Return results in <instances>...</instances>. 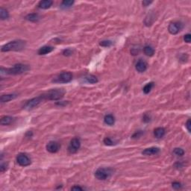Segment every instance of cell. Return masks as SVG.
<instances>
[{
    "instance_id": "d6986e66",
    "label": "cell",
    "mask_w": 191,
    "mask_h": 191,
    "mask_svg": "<svg viewBox=\"0 0 191 191\" xmlns=\"http://www.w3.org/2000/svg\"><path fill=\"white\" fill-rule=\"evenodd\" d=\"M14 118L11 117L10 116H5L1 119V121H0V123L2 126H8L11 124L13 122H14Z\"/></svg>"
},
{
    "instance_id": "7402d4cb",
    "label": "cell",
    "mask_w": 191,
    "mask_h": 191,
    "mask_svg": "<svg viewBox=\"0 0 191 191\" xmlns=\"http://www.w3.org/2000/svg\"><path fill=\"white\" fill-rule=\"evenodd\" d=\"M143 52L146 55L150 56V57L154 54V49L150 46H146L143 49Z\"/></svg>"
},
{
    "instance_id": "4316f807",
    "label": "cell",
    "mask_w": 191,
    "mask_h": 191,
    "mask_svg": "<svg viewBox=\"0 0 191 191\" xmlns=\"http://www.w3.org/2000/svg\"><path fill=\"white\" fill-rule=\"evenodd\" d=\"M104 143L106 146H114L115 144V143L110 139V137H105L104 139Z\"/></svg>"
},
{
    "instance_id": "44dd1931",
    "label": "cell",
    "mask_w": 191,
    "mask_h": 191,
    "mask_svg": "<svg viewBox=\"0 0 191 191\" xmlns=\"http://www.w3.org/2000/svg\"><path fill=\"white\" fill-rule=\"evenodd\" d=\"M74 4V1L73 0H65L61 2V8L62 9H67V8H71L72 5Z\"/></svg>"
},
{
    "instance_id": "2e32d148",
    "label": "cell",
    "mask_w": 191,
    "mask_h": 191,
    "mask_svg": "<svg viewBox=\"0 0 191 191\" xmlns=\"http://www.w3.org/2000/svg\"><path fill=\"white\" fill-rule=\"evenodd\" d=\"M17 97V94H6V95H2L1 98H0V101L1 102L4 103V102H8L9 101L13 100L15 98Z\"/></svg>"
},
{
    "instance_id": "cb8c5ba5",
    "label": "cell",
    "mask_w": 191,
    "mask_h": 191,
    "mask_svg": "<svg viewBox=\"0 0 191 191\" xmlns=\"http://www.w3.org/2000/svg\"><path fill=\"white\" fill-rule=\"evenodd\" d=\"M153 87H154V83H153V82H149V83L146 84L143 89L144 93L148 94V93H150V91H152V89Z\"/></svg>"
},
{
    "instance_id": "83f0119b",
    "label": "cell",
    "mask_w": 191,
    "mask_h": 191,
    "mask_svg": "<svg viewBox=\"0 0 191 191\" xmlns=\"http://www.w3.org/2000/svg\"><path fill=\"white\" fill-rule=\"evenodd\" d=\"M172 186L174 189L178 190L182 187V184L179 183V182H173V183L172 184Z\"/></svg>"
},
{
    "instance_id": "603a6c76",
    "label": "cell",
    "mask_w": 191,
    "mask_h": 191,
    "mask_svg": "<svg viewBox=\"0 0 191 191\" xmlns=\"http://www.w3.org/2000/svg\"><path fill=\"white\" fill-rule=\"evenodd\" d=\"M9 18V14L8 11L3 8H0V19L2 20H5Z\"/></svg>"
},
{
    "instance_id": "d590c367",
    "label": "cell",
    "mask_w": 191,
    "mask_h": 191,
    "mask_svg": "<svg viewBox=\"0 0 191 191\" xmlns=\"http://www.w3.org/2000/svg\"><path fill=\"white\" fill-rule=\"evenodd\" d=\"M72 190H83V188H81L79 186H74L71 188Z\"/></svg>"
},
{
    "instance_id": "6da1fadb",
    "label": "cell",
    "mask_w": 191,
    "mask_h": 191,
    "mask_svg": "<svg viewBox=\"0 0 191 191\" xmlns=\"http://www.w3.org/2000/svg\"><path fill=\"white\" fill-rule=\"evenodd\" d=\"M30 70L28 65L23 64H18L14 65L12 67L7 68H1V74H5V75H19V74H23L25 72L29 71Z\"/></svg>"
},
{
    "instance_id": "5bb4252c",
    "label": "cell",
    "mask_w": 191,
    "mask_h": 191,
    "mask_svg": "<svg viewBox=\"0 0 191 191\" xmlns=\"http://www.w3.org/2000/svg\"><path fill=\"white\" fill-rule=\"evenodd\" d=\"M25 19L26 20H28V21L36 23V22H38L41 19V17H40V15L38 14L32 13V14H29L28 15L25 16Z\"/></svg>"
},
{
    "instance_id": "e575fe53",
    "label": "cell",
    "mask_w": 191,
    "mask_h": 191,
    "mask_svg": "<svg viewBox=\"0 0 191 191\" xmlns=\"http://www.w3.org/2000/svg\"><path fill=\"white\" fill-rule=\"evenodd\" d=\"M7 170V164H2L0 166V171L2 172H5Z\"/></svg>"
},
{
    "instance_id": "3957f363",
    "label": "cell",
    "mask_w": 191,
    "mask_h": 191,
    "mask_svg": "<svg viewBox=\"0 0 191 191\" xmlns=\"http://www.w3.org/2000/svg\"><path fill=\"white\" fill-rule=\"evenodd\" d=\"M65 94V91L63 89H52L51 91H48L47 93L42 95V96L45 99L48 100H59L63 98Z\"/></svg>"
},
{
    "instance_id": "f546056e",
    "label": "cell",
    "mask_w": 191,
    "mask_h": 191,
    "mask_svg": "<svg viewBox=\"0 0 191 191\" xmlns=\"http://www.w3.org/2000/svg\"><path fill=\"white\" fill-rule=\"evenodd\" d=\"M72 54H73V51L70 49H67L64 50V52H63V55L65 56L72 55Z\"/></svg>"
},
{
    "instance_id": "836d02e7",
    "label": "cell",
    "mask_w": 191,
    "mask_h": 191,
    "mask_svg": "<svg viewBox=\"0 0 191 191\" xmlns=\"http://www.w3.org/2000/svg\"><path fill=\"white\" fill-rule=\"evenodd\" d=\"M190 126H191V122H190V120H188L187 121V122H186V128H187V131H188V132H190Z\"/></svg>"
},
{
    "instance_id": "8fae6325",
    "label": "cell",
    "mask_w": 191,
    "mask_h": 191,
    "mask_svg": "<svg viewBox=\"0 0 191 191\" xmlns=\"http://www.w3.org/2000/svg\"><path fill=\"white\" fill-rule=\"evenodd\" d=\"M160 152V149L158 147H150L144 149L142 152V154L146 156H149V155H154V154H158Z\"/></svg>"
},
{
    "instance_id": "f1b7e54d",
    "label": "cell",
    "mask_w": 191,
    "mask_h": 191,
    "mask_svg": "<svg viewBox=\"0 0 191 191\" xmlns=\"http://www.w3.org/2000/svg\"><path fill=\"white\" fill-rule=\"evenodd\" d=\"M184 41H185L186 43H190L191 41L190 34H187V35H184Z\"/></svg>"
},
{
    "instance_id": "7a4b0ae2",
    "label": "cell",
    "mask_w": 191,
    "mask_h": 191,
    "mask_svg": "<svg viewBox=\"0 0 191 191\" xmlns=\"http://www.w3.org/2000/svg\"><path fill=\"white\" fill-rule=\"evenodd\" d=\"M26 45L25 41H13L5 44L1 49L2 52H10V51H21L24 49Z\"/></svg>"
},
{
    "instance_id": "52a82bcc",
    "label": "cell",
    "mask_w": 191,
    "mask_h": 191,
    "mask_svg": "<svg viewBox=\"0 0 191 191\" xmlns=\"http://www.w3.org/2000/svg\"><path fill=\"white\" fill-rule=\"evenodd\" d=\"M81 147V142L80 140L78 137H75L72 139L70 141V143L68 146V152L70 154H75L78 152V150Z\"/></svg>"
},
{
    "instance_id": "8992f818",
    "label": "cell",
    "mask_w": 191,
    "mask_h": 191,
    "mask_svg": "<svg viewBox=\"0 0 191 191\" xmlns=\"http://www.w3.org/2000/svg\"><path fill=\"white\" fill-rule=\"evenodd\" d=\"M43 100H44V98H43V97L42 96V95L40 96L33 98H31V99H30V100L28 101L27 102L25 103L24 108H25V109H27V110H31L33 108H36V107L38 106Z\"/></svg>"
},
{
    "instance_id": "e0dca14e",
    "label": "cell",
    "mask_w": 191,
    "mask_h": 191,
    "mask_svg": "<svg viewBox=\"0 0 191 191\" xmlns=\"http://www.w3.org/2000/svg\"><path fill=\"white\" fill-rule=\"evenodd\" d=\"M165 133H166V131H165V129L162 127L157 128H155L154 131V137H156V138H158V139L162 138V137L165 135Z\"/></svg>"
},
{
    "instance_id": "4fadbf2b",
    "label": "cell",
    "mask_w": 191,
    "mask_h": 191,
    "mask_svg": "<svg viewBox=\"0 0 191 191\" xmlns=\"http://www.w3.org/2000/svg\"><path fill=\"white\" fill-rule=\"evenodd\" d=\"M53 50H54V47H50V46H44V47L40 48V49L38 50L37 53H38V55H44L50 53V52H52Z\"/></svg>"
},
{
    "instance_id": "277c9868",
    "label": "cell",
    "mask_w": 191,
    "mask_h": 191,
    "mask_svg": "<svg viewBox=\"0 0 191 191\" xmlns=\"http://www.w3.org/2000/svg\"><path fill=\"white\" fill-rule=\"evenodd\" d=\"M73 79V74L70 72H63L52 79V82L56 84L69 83Z\"/></svg>"
},
{
    "instance_id": "30bf717a",
    "label": "cell",
    "mask_w": 191,
    "mask_h": 191,
    "mask_svg": "<svg viewBox=\"0 0 191 191\" xmlns=\"http://www.w3.org/2000/svg\"><path fill=\"white\" fill-rule=\"evenodd\" d=\"M60 149V144L56 141H49L47 145V150L50 153L58 152Z\"/></svg>"
},
{
    "instance_id": "5b68a950",
    "label": "cell",
    "mask_w": 191,
    "mask_h": 191,
    "mask_svg": "<svg viewBox=\"0 0 191 191\" xmlns=\"http://www.w3.org/2000/svg\"><path fill=\"white\" fill-rule=\"evenodd\" d=\"M112 174V170L110 168H98L95 172L94 176L98 180H106Z\"/></svg>"
},
{
    "instance_id": "4dcf8cb0",
    "label": "cell",
    "mask_w": 191,
    "mask_h": 191,
    "mask_svg": "<svg viewBox=\"0 0 191 191\" xmlns=\"http://www.w3.org/2000/svg\"><path fill=\"white\" fill-rule=\"evenodd\" d=\"M150 119H151L150 116H149L148 114H145L143 117V121L144 122H149L150 121Z\"/></svg>"
},
{
    "instance_id": "ac0fdd59",
    "label": "cell",
    "mask_w": 191,
    "mask_h": 191,
    "mask_svg": "<svg viewBox=\"0 0 191 191\" xmlns=\"http://www.w3.org/2000/svg\"><path fill=\"white\" fill-rule=\"evenodd\" d=\"M104 123L108 126H113L115 122V118L112 114H107L104 117Z\"/></svg>"
},
{
    "instance_id": "d4e9b609",
    "label": "cell",
    "mask_w": 191,
    "mask_h": 191,
    "mask_svg": "<svg viewBox=\"0 0 191 191\" xmlns=\"http://www.w3.org/2000/svg\"><path fill=\"white\" fill-rule=\"evenodd\" d=\"M173 154L177 157H182L184 154V151L182 148H176L173 149Z\"/></svg>"
},
{
    "instance_id": "9a60e30c",
    "label": "cell",
    "mask_w": 191,
    "mask_h": 191,
    "mask_svg": "<svg viewBox=\"0 0 191 191\" xmlns=\"http://www.w3.org/2000/svg\"><path fill=\"white\" fill-rule=\"evenodd\" d=\"M53 2L51 0H43L38 3V8L41 9H48L52 5Z\"/></svg>"
},
{
    "instance_id": "8d00e7d4",
    "label": "cell",
    "mask_w": 191,
    "mask_h": 191,
    "mask_svg": "<svg viewBox=\"0 0 191 191\" xmlns=\"http://www.w3.org/2000/svg\"><path fill=\"white\" fill-rule=\"evenodd\" d=\"M151 3H152V2H149V1H143V5L144 6V7H146V6H148L149 5H150Z\"/></svg>"
},
{
    "instance_id": "9c48e42d",
    "label": "cell",
    "mask_w": 191,
    "mask_h": 191,
    "mask_svg": "<svg viewBox=\"0 0 191 191\" xmlns=\"http://www.w3.org/2000/svg\"><path fill=\"white\" fill-rule=\"evenodd\" d=\"M18 164L22 166H27L31 164V160L25 154H19L17 157Z\"/></svg>"
},
{
    "instance_id": "1f68e13d",
    "label": "cell",
    "mask_w": 191,
    "mask_h": 191,
    "mask_svg": "<svg viewBox=\"0 0 191 191\" xmlns=\"http://www.w3.org/2000/svg\"><path fill=\"white\" fill-rule=\"evenodd\" d=\"M139 52H140V49L139 48L137 49L135 48H132V49L131 50V54L133 55H138Z\"/></svg>"
},
{
    "instance_id": "ba28073f",
    "label": "cell",
    "mask_w": 191,
    "mask_h": 191,
    "mask_svg": "<svg viewBox=\"0 0 191 191\" xmlns=\"http://www.w3.org/2000/svg\"><path fill=\"white\" fill-rule=\"evenodd\" d=\"M183 28V25L181 23L178 22H175V23H171L169 25L168 27V31L171 35H177Z\"/></svg>"
},
{
    "instance_id": "7c38bea8",
    "label": "cell",
    "mask_w": 191,
    "mask_h": 191,
    "mask_svg": "<svg viewBox=\"0 0 191 191\" xmlns=\"http://www.w3.org/2000/svg\"><path fill=\"white\" fill-rule=\"evenodd\" d=\"M135 68L138 73H144L147 70V63L145 61L140 59L137 62Z\"/></svg>"
},
{
    "instance_id": "484cf974",
    "label": "cell",
    "mask_w": 191,
    "mask_h": 191,
    "mask_svg": "<svg viewBox=\"0 0 191 191\" xmlns=\"http://www.w3.org/2000/svg\"><path fill=\"white\" fill-rule=\"evenodd\" d=\"M112 44H113V43H112V41H101L100 43H99L100 46H102V47H110Z\"/></svg>"
},
{
    "instance_id": "ffe728a7",
    "label": "cell",
    "mask_w": 191,
    "mask_h": 191,
    "mask_svg": "<svg viewBox=\"0 0 191 191\" xmlns=\"http://www.w3.org/2000/svg\"><path fill=\"white\" fill-rule=\"evenodd\" d=\"M85 81L89 84H96L98 82V79H97L96 76H95L93 75H86L85 78H84Z\"/></svg>"
},
{
    "instance_id": "d6a6232c",
    "label": "cell",
    "mask_w": 191,
    "mask_h": 191,
    "mask_svg": "<svg viewBox=\"0 0 191 191\" xmlns=\"http://www.w3.org/2000/svg\"><path fill=\"white\" fill-rule=\"evenodd\" d=\"M142 134H143V131H137V132H136V133L134 134L133 136H132V137H133V138H138V137H140Z\"/></svg>"
}]
</instances>
